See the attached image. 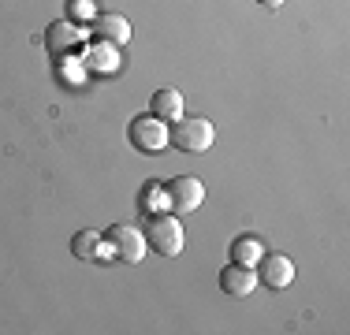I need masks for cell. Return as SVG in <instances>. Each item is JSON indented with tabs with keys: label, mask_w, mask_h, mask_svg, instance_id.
I'll use <instances>...</instances> for the list:
<instances>
[{
	"label": "cell",
	"mask_w": 350,
	"mask_h": 335,
	"mask_svg": "<svg viewBox=\"0 0 350 335\" xmlns=\"http://www.w3.org/2000/svg\"><path fill=\"white\" fill-rule=\"evenodd\" d=\"M168 142L183 153H205V149H213L216 131L205 116H179L168 127Z\"/></svg>",
	"instance_id": "1"
},
{
	"label": "cell",
	"mask_w": 350,
	"mask_h": 335,
	"mask_svg": "<svg viewBox=\"0 0 350 335\" xmlns=\"http://www.w3.org/2000/svg\"><path fill=\"white\" fill-rule=\"evenodd\" d=\"M146 242H149V250L161 254V257H179L183 254V242H187L179 216L153 213V216H149V224H146Z\"/></svg>",
	"instance_id": "2"
},
{
	"label": "cell",
	"mask_w": 350,
	"mask_h": 335,
	"mask_svg": "<svg viewBox=\"0 0 350 335\" xmlns=\"http://www.w3.org/2000/svg\"><path fill=\"white\" fill-rule=\"evenodd\" d=\"M127 138H131V146H135L138 153H164V149L172 146L168 142V123L157 120L153 112L135 116L131 127H127Z\"/></svg>",
	"instance_id": "3"
},
{
	"label": "cell",
	"mask_w": 350,
	"mask_h": 335,
	"mask_svg": "<svg viewBox=\"0 0 350 335\" xmlns=\"http://www.w3.org/2000/svg\"><path fill=\"white\" fill-rule=\"evenodd\" d=\"M105 246L112 250L123 265H138L142 257H146L149 242H146V231L131 228V224H112V228L105 231Z\"/></svg>",
	"instance_id": "4"
},
{
	"label": "cell",
	"mask_w": 350,
	"mask_h": 335,
	"mask_svg": "<svg viewBox=\"0 0 350 335\" xmlns=\"http://www.w3.org/2000/svg\"><path fill=\"white\" fill-rule=\"evenodd\" d=\"M164 194H168V209L175 213H198L205 201V183L198 175H175V179L164 183Z\"/></svg>",
	"instance_id": "5"
},
{
	"label": "cell",
	"mask_w": 350,
	"mask_h": 335,
	"mask_svg": "<svg viewBox=\"0 0 350 335\" xmlns=\"http://www.w3.org/2000/svg\"><path fill=\"white\" fill-rule=\"evenodd\" d=\"M254 268H257V283H265L272 291H287L295 283V261L287 254H261V261Z\"/></svg>",
	"instance_id": "6"
},
{
	"label": "cell",
	"mask_w": 350,
	"mask_h": 335,
	"mask_svg": "<svg viewBox=\"0 0 350 335\" xmlns=\"http://www.w3.org/2000/svg\"><path fill=\"white\" fill-rule=\"evenodd\" d=\"M220 291L228 298H250L257 291V268L231 261L228 268H220Z\"/></svg>",
	"instance_id": "7"
},
{
	"label": "cell",
	"mask_w": 350,
	"mask_h": 335,
	"mask_svg": "<svg viewBox=\"0 0 350 335\" xmlns=\"http://www.w3.org/2000/svg\"><path fill=\"white\" fill-rule=\"evenodd\" d=\"M90 38L105 41V45H127L131 41V23L116 12H97L90 23Z\"/></svg>",
	"instance_id": "8"
},
{
	"label": "cell",
	"mask_w": 350,
	"mask_h": 335,
	"mask_svg": "<svg viewBox=\"0 0 350 335\" xmlns=\"http://www.w3.org/2000/svg\"><path fill=\"white\" fill-rule=\"evenodd\" d=\"M45 41H49V53H56V56H60V53H71V49H79L82 41H86V30H79L71 19H64V23L56 19L53 27H49Z\"/></svg>",
	"instance_id": "9"
},
{
	"label": "cell",
	"mask_w": 350,
	"mask_h": 335,
	"mask_svg": "<svg viewBox=\"0 0 350 335\" xmlns=\"http://www.w3.org/2000/svg\"><path fill=\"white\" fill-rule=\"evenodd\" d=\"M149 112H153L157 120H164V123H175L183 116V94H179V90H172V86L157 90L153 100H149Z\"/></svg>",
	"instance_id": "10"
},
{
	"label": "cell",
	"mask_w": 350,
	"mask_h": 335,
	"mask_svg": "<svg viewBox=\"0 0 350 335\" xmlns=\"http://www.w3.org/2000/svg\"><path fill=\"white\" fill-rule=\"evenodd\" d=\"M71 254L79 257V261H97V257L105 254V234H97L90 228L75 231L71 234Z\"/></svg>",
	"instance_id": "11"
},
{
	"label": "cell",
	"mask_w": 350,
	"mask_h": 335,
	"mask_svg": "<svg viewBox=\"0 0 350 335\" xmlns=\"http://www.w3.org/2000/svg\"><path fill=\"white\" fill-rule=\"evenodd\" d=\"M265 254V242L257 239V234H239L235 242H231V261L239 265H257Z\"/></svg>",
	"instance_id": "12"
},
{
	"label": "cell",
	"mask_w": 350,
	"mask_h": 335,
	"mask_svg": "<svg viewBox=\"0 0 350 335\" xmlns=\"http://www.w3.org/2000/svg\"><path fill=\"white\" fill-rule=\"evenodd\" d=\"M138 205H142V213H164L168 209V194H164V187H157V183H146L142 187V194H138Z\"/></svg>",
	"instance_id": "13"
},
{
	"label": "cell",
	"mask_w": 350,
	"mask_h": 335,
	"mask_svg": "<svg viewBox=\"0 0 350 335\" xmlns=\"http://www.w3.org/2000/svg\"><path fill=\"white\" fill-rule=\"evenodd\" d=\"M68 15H71V19L90 23V19L97 15V4H94V0H71V4H68Z\"/></svg>",
	"instance_id": "14"
},
{
	"label": "cell",
	"mask_w": 350,
	"mask_h": 335,
	"mask_svg": "<svg viewBox=\"0 0 350 335\" xmlns=\"http://www.w3.org/2000/svg\"><path fill=\"white\" fill-rule=\"evenodd\" d=\"M257 4H265V8H283V0H257Z\"/></svg>",
	"instance_id": "15"
}]
</instances>
